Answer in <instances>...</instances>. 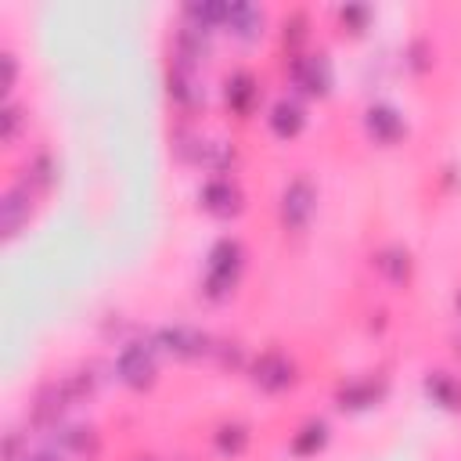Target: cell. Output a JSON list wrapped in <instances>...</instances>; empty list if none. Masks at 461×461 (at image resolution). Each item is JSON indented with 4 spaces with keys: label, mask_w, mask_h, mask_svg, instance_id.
Here are the masks:
<instances>
[{
    "label": "cell",
    "mask_w": 461,
    "mask_h": 461,
    "mask_svg": "<svg viewBox=\"0 0 461 461\" xmlns=\"http://www.w3.org/2000/svg\"><path fill=\"white\" fill-rule=\"evenodd\" d=\"M306 209H310V191H306V184H296V188L285 195V220L299 224L306 217Z\"/></svg>",
    "instance_id": "cell-1"
},
{
    "label": "cell",
    "mask_w": 461,
    "mask_h": 461,
    "mask_svg": "<svg viewBox=\"0 0 461 461\" xmlns=\"http://www.w3.org/2000/svg\"><path fill=\"white\" fill-rule=\"evenodd\" d=\"M148 372H151V364H148L141 346H130L127 353H122V375H127V379L141 382V379H148Z\"/></svg>",
    "instance_id": "cell-2"
},
{
    "label": "cell",
    "mask_w": 461,
    "mask_h": 461,
    "mask_svg": "<svg viewBox=\"0 0 461 461\" xmlns=\"http://www.w3.org/2000/svg\"><path fill=\"white\" fill-rule=\"evenodd\" d=\"M256 372H263V375H256V379L267 382V386H282V382H285V364H282L278 357H267Z\"/></svg>",
    "instance_id": "cell-3"
},
{
    "label": "cell",
    "mask_w": 461,
    "mask_h": 461,
    "mask_svg": "<svg viewBox=\"0 0 461 461\" xmlns=\"http://www.w3.org/2000/svg\"><path fill=\"white\" fill-rule=\"evenodd\" d=\"M274 127H278V134H292L299 127V108L296 105H278V112H274Z\"/></svg>",
    "instance_id": "cell-4"
},
{
    "label": "cell",
    "mask_w": 461,
    "mask_h": 461,
    "mask_svg": "<svg viewBox=\"0 0 461 461\" xmlns=\"http://www.w3.org/2000/svg\"><path fill=\"white\" fill-rule=\"evenodd\" d=\"M206 198H209V206H213V209H227V198H234V191L220 188V184H213V188L206 191Z\"/></svg>",
    "instance_id": "cell-5"
},
{
    "label": "cell",
    "mask_w": 461,
    "mask_h": 461,
    "mask_svg": "<svg viewBox=\"0 0 461 461\" xmlns=\"http://www.w3.org/2000/svg\"><path fill=\"white\" fill-rule=\"evenodd\" d=\"M379 122V130L382 134H393L396 130V119H393V112H372V127Z\"/></svg>",
    "instance_id": "cell-6"
},
{
    "label": "cell",
    "mask_w": 461,
    "mask_h": 461,
    "mask_svg": "<svg viewBox=\"0 0 461 461\" xmlns=\"http://www.w3.org/2000/svg\"><path fill=\"white\" fill-rule=\"evenodd\" d=\"M37 461H47V457H37Z\"/></svg>",
    "instance_id": "cell-7"
}]
</instances>
